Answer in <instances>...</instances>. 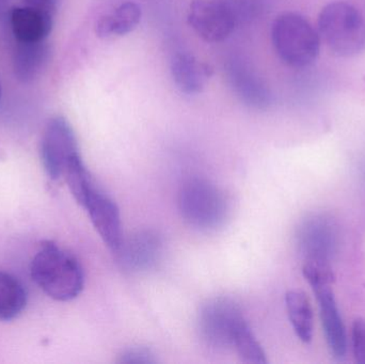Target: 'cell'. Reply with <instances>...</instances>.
Returning a JSON list of instances; mask_svg holds the SVG:
<instances>
[{"label": "cell", "instance_id": "5b68a950", "mask_svg": "<svg viewBox=\"0 0 365 364\" xmlns=\"http://www.w3.org/2000/svg\"><path fill=\"white\" fill-rule=\"evenodd\" d=\"M240 306L227 297L210 299L202 306L197 318V329L202 341L215 350L233 346L234 337L244 322Z\"/></svg>", "mask_w": 365, "mask_h": 364}, {"label": "cell", "instance_id": "277c9868", "mask_svg": "<svg viewBox=\"0 0 365 364\" xmlns=\"http://www.w3.org/2000/svg\"><path fill=\"white\" fill-rule=\"evenodd\" d=\"M180 213L188 226L199 231L220 228L229 215L225 192L207 180L193 177L179 192Z\"/></svg>", "mask_w": 365, "mask_h": 364}, {"label": "cell", "instance_id": "30bf717a", "mask_svg": "<svg viewBox=\"0 0 365 364\" xmlns=\"http://www.w3.org/2000/svg\"><path fill=\"white\" fill-rule=\"evenodd\" d=\"M227 79L238 98L257 109H264L272 103V93L265 81L242 60H233L227 66Z\"/></svg>", "mask_w": 365, "mask_h": 364}, {"label": "cell", "instance_id": "7c38bea8", "mask_svg": "<svg viewBox=\"0 0 365 364\" xmlns=\"http://www.w3.org/2000/svg\"><path fill=\"white\" fill-rule=\"evenodd\" d=\"M53 14L34 6H16L11 11V27L17 43L46 40L53 29Z\"/></svg>", "mask_w": 365, "mask_h": 364}, {"label": "cell", "instance_id": "ffe728a7", "mask_svg": "<svg viewBox=\"0 0 365 364\" xmlns=\"http://www.w3.org/2000/svg\"><path fill=\"white\" fill-rule=\"evenodd\" d=\"M119 363L151 364L156 363L155 355L145 348H132L124 350L119 356Z\"/></svg>", "mask_w": 365, "mask_h": 364}, {"label": "cell", "instance_id": "8fae6325", "mask_svg": "<svg viewBox=\"0 0 365 364\" xmlns=\"http://www.w3.org/2000/svg\"><path fill=\"white\" fill-rule=\"evenodd\" d=\"M120 251L121 263L130 271L151 269L160 261L163 252V241L158 233L145 231L122 241Z\"/></svg>", "mask_w": 365, "mask_h": 364}, {"label": "cell", "instance_id": "e0dca14e", "mask_svg": "<svg viewBox=\"0 0 365 364\" xmlns=\"http://www.w3.org/2000/svg\"><path fill=\"white\" fill-rule=\"evenodd\" d=\"M26 303L27 295L21 282L0 271V321L14 320L24 311Z\"/></svg>", "mask_w": 365, "mask_h": 364}, {"label": "cell", "instance_id": "8992f818", "mask_svg": "<svg viewBox=\"0 0 365 364\" xmlns=\"http://www.w3.org/2000/svg\"><path fill=\"white\" fill-rule=\"evenodd\" d=\"M40 154L47 175L53 180L63 177L68 162L79 155L76 135L66 118L57 115L47 122Z\"/></svg>", "mask_w": 365, "mask_h": 364}, {"label": "cell", "instance_id": "ac0fdd59", "mask_svg": "<svg viewBox=\"0 0 365 364\" xmlns=\"http://www.w3.org/2000/svg\"><path fill=\"white\" fill-rule=\"evenodd\" d=\"M233 346L236 348L238 356L244 363L255 364L267 363L266 354L259 342L251 331L246 321L242 323L236 331Z\"/></svg>", "mask_w": 365, "mask_h": 364}, {"label": "cell", "instance_id": "603a6c76", "mask_svg": "<svg viewBox=\"0 0 365 364\" xmlns=\"http://www.w3.org/2000/svg\"><path fill=\"white\" fill-rule=\"evenodd\" d=\"M0 96H1V85H0Z\"/></svg>", "mask_w": 365, "mask_h": 364}, {"label": "cell", "instance_id": "5bb4252c", "mask_svg": "<svg viewBox=\"0 0 365 364\" xmlns=\"http://www.w3.org/2000/svg\"><path fill=\"white\" fill-rule=\"evenodd\" d=\"M51 58V48L45 41L36 43H17L13 68L15 77L21 83L36 80L45 70Z\"/></svg>", "mask_w": 365, "mask_h": 364}, {"label": "cell", "instance_id": "2e32d148", "mask_svg": "<svg viewBox=\"0 0 365 364\" xmlns=\"http://www.w3.org/2000/svg\"><path fill=\"white\" fill-rule=\"evenodd\" d=\"M287 314L294 331L300 341L310 343L313 339L314 318L308 296L302 291H289L285 296Z\"/></svg>", "mask_w": 365, "mask_h": 364}, {"label": "cell", "instance_id": "3957f363", "mask_svg": "<svg viewBox=\"0 0 365 364\" xmlns=\"http://www.w3.org/2000/svg\"><path fill=\"white\" fill-rule=\"evenodd\" d=\"M319 33L340 57H354L365 49V19L353 4L334 1L319 13Z\"/></svg>", "mask_w": 365, "mask_h": 364}, {"label": "cell", "instance_id": "9c48e42d", "mask_svg": "<svg viewBox=\"0 0 365 364\" xmlns=\"http://www.w3.org/2000/svg\"><path fill=\"white\" fill-rule=\"evenodd\" d=\"M331 286L332 284H312L311 288L319 303V314L328 348L332 356L341 360L346 355L347 335Z\"/></svg>", "mask_w": 365, "mask_h": 364}, {"label": "cell", "instance_id": "52a82bcc", "mask_svg": "<svg viewBox=\"0 0 365 364\" xmlns=\"http://www.w3.org/2000/svg\"><path fill=\"white\" fill-rule=\"evenodd\" d=\"M187 21L202 40L210 43L227 40L236 25L233 11L220 0H192Z\"/></svg>", "mask_w": 365, "mask_h": 364}, {"label": "cell", "instance_id": "ba28073f", "mask_svg": "<svg viewBox=\"0 0 365 364\" xmlns=\"http://www.w3.org/2000/svg\"><path fill=\"white\" fill-rule=\"evenodd\" d=\"M81 207L86 209L96 232L110 249L117 251L121 246V214L115 201L96 185L90 189Z\"/></svg>", "mask_w": 365, "mask_h": 364}, {"label": "cell", "instance_id": "d6986e66", "mask_svg": "<svg viewBox=\"0 0 365 364\" xmlns=\"http://www.w3.org/2000/svg\"><path fill=\"white\" fill-rule=\"evenodd\" d=\"M63 177L66 179L75 200L78 202V204L83 205L88 192L96 184H94L89 171L86 168L85 164L81 160V154L75 156L68 162Z\"/></svg>", "mask_w": 365, "mask_h": 364}, {"label": "cell", "instance_id": "6da1fadb", "mask_svg": "<svg viewBox=\"0 0 365 364\" xmlns=\"http://www.w3.org/2000/svg\"><path fill=\"white\" fill-rule=\"evenodd\" d=\"M30 274L36 286L53 301H73L85 286L78 260L53 241L41 246L32 259Z\"/></svg>", "mask_w": 365, "mask_h": 364}, {"label": "cell", "instance_id": "9a60e30c", "mask_svg": "<svg viewBox=\"0 0 365 364\" xmlns=\"http://www.w3.org/2000/svg\"><path fill=\"white\" fill-rule=\"evenodd\" d=\"M141 9L133 1L120 4L109 14L98 19L96 26V36L101 38H113L130 33L141 21Z\"/></svg>", "mask_w": 365, "mask_h": 364}, {"label": "cell", "instance_id": "4fadbf2b", "mask_svg": "<svg viewBox=\"0 0 365 364\" xmlns=\"http://www.w3.org/2000/svg\"><path fill=\"white\" fill-rule=\"evenodd\" d=\"M212 74V68L191 53H178L171 60L173 81L186 95L201 93Z\"/></svg>", "mask_w": 365, "mask_h": 364}, {"label": "cell", "instance_id": "7402d4cb", "mask_svg": "<svg viewBox=\"0 0 365 364\" xmlns=\"http://www.w3.org/2000/svg\"><path fill=\"white\" fill-rule=\"evenodd\" d=\"M26 4H27V6L38 9V10L45 11V12L55 14L57 0H26Z\"/></svg>", "mask_w": 365, "mask_h": 364}, {"label": "cell", "instance_id": "7a4b0ae2", "mask_svg": "<svg viewBox=\"0 0 365 364\" xmlns=\"http://www.w3.org/2000/svg\"><path fill=\"white\" fill-rule=\"evenodd\" d=\"M270 36L277 55L291 68H308L317 61L321 51L319 31L298 13L279 15L272 23Z\"/></svg>", "mask_w": 365, "mask_h": 364}, {"label": "cell", "instance_id": "44dd1931", "mask_svg": "<svg viewBox=\"0 0 365 364\" xmlns=\"http://www.w3.org/2000/svg\"><path fill=\"white\" fill-rule=\"evenodd\" d=\"M351 342L356 361L365 364V320H356L351 331Z\"/></svg>", "mask_w": 365, "mask_h": 364}]
</instances>
